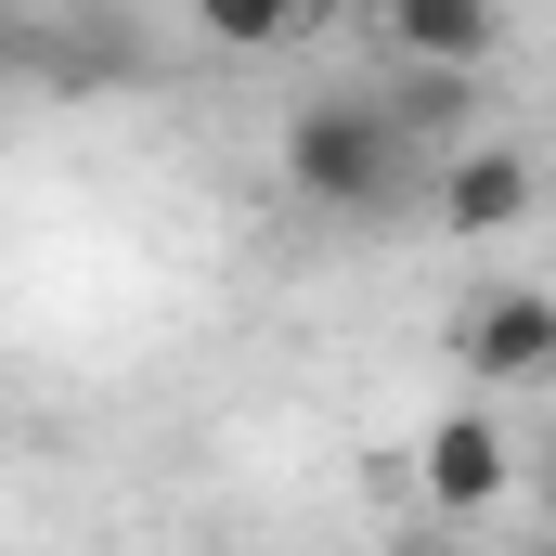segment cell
<instances>
[{
    "instance_id": "5b68a950",
    "label": "cell",
    "mask_w": 556,
    "mask_h": 556,
    "mask_svg": "<svg viewBox=\"0 0 556 556\" xmlns=\"http://www.w3.org/2000/svg\"><path fill=\"white\" fill-rule=\"evenodd\" d=\"M376 26L402 65H466V78L505 52V0H376Z\"/></svg>"
},
{
    "instance_id": "ba28073f",
    "label": "cell",
    "mask_w": 556,
    "mask_h": 556,
    "mask_svg": "<svg viewBox=\"0 0 556 556\" xmlns=\"http://www.w3.org/2000/svg\"><path fill=\"white\" fill-rule=\"evenodd\" d=\"M389 556H466V544H453V518H427V531H402Z\"/></svg>"
},
{
    "instance_id": "8fae6325",
    "label": "cell",
    "mask_w": 556,
    "mask_h": 556,
    "mask_svg": "<svg viewBox=\"0 0 556 556\" xmlns=\"http://www.w3.org/2000/svg\"><path fill=\"white\" fill-rule=\"evenodd\" d=\"M531 556H556V531H544V544H531Z\"/></svg>"
},
{
    "instance_id": "7a4b0ae2",
    "label": "cell",
    "mask_w": 556,
    "mask_h": 556,
    "mask_svg": "<svg viewBox=\"0 0 556 556\" xmlns=\"http://www.w3.org/2000/svg\"><path fill=\"white\" fill-rule=\"evenodd\" d=\"M453 363H466L479 389H531V376H556V298H544V285H492V298H466Z\"/></svg>"
},
{
    "instance_id": "6da1fadb",
    "label": "cell",
    "mask_w": 556,
    "mask_h": 556,
    "mask_svg": "<svg viewBox=\"0 0 556 556\" xmlns=\"http://www.w3.org/2000/svg\"><path fill=\"white\" fill-rule=\"evenodd\" d=\"M415 181V142L376 117V91H311L285 117V194L324 207V220H389Z\"/></svg>"
},
{
    "instance_id": "52a82bcc",
    "label": "cell",
    "mask_w": 556,
    "mask_h": 556,
    "mask_svg": "<svg viewBox=\"0 0 556 556\" xmlns=\"http://www.w3.org/2000/svg\"><path fill=\"white\" fill-rule=\"evenodd\" d=\"M311 13H324V0H194V26H207L220 52H285Z\"/></svg>"
},
{
    "instance_id": "8992f818",
    "label": "cell",
    "mask_w": 556,
    "mask_h": 556,
    "mask_svg": "<svg viewBox=\"0 0 556 556\" xmlns=\"http://www.w3.org/2000/svg\"><path fill=\"white\" fill-rule=\"evenodd\" d=\"M376 117L415 142V155H427V142L453 155V142H479V78H466V65H402V52H389V78H376Z\"/></svg>"
},
{
    "instance_id": "277c9868",
    "label": "cell",
    "mask_w": 556,
    "mask_h": 556,
    "mask_svg": "<svg viewBox=\"0 0 556 556\" xmlns=\"http://www.w3.org/2000/svg\"><path fill=\"white\" fill-rule=\"evenodd\" d=\"M415 479H427V505H440V518H479V505H505V492H518V440H505L492 415H440V427L415 440Z\"/></svg>"
},
{
    "instance_id": "3957f363",
    "label": "cell",
    "mask_w": 556,
    "mask_h": 556,
    "mask_svg": "<svg viewBox=\"0 0 556 556\" xmlns=\"http://www.w3.org/2000/svg\"><path fill=\"white\" fill-rule=\"evenodd\" d=\"M544 207V168L518 155V142H453L440 155V233L453 247H492V233H518Z\"/></svg>"
},
{
    "instance_id": "9c48e42d",
    "label": "cell",
    "mask_w": 556,
    "mask_h": 556,
    "mask_svg": "<svg viewBox=\"0 0 556 556\" xmlns=\"http://www.w3.org/2000/svg\"><path fill=\"white\" fill-rule=\"evenodd\" d=\"M544 518H556V466H544Z\"/></svg>"
},
{
    "instance_id": "30bf717a",
    "label": "cell",
    "mask_w": 556,
    "mask_h": 556,
    "mask_svg": "<svg viewBox=\"0 0 556 556\" xmlns=\"http://www.w3.org/2000/svg\"><path fill=\"white\" fill-rule=\"evenodd\" d=\"M0 52H13V13H0Z\"/></svg>"
}]
</instances>
